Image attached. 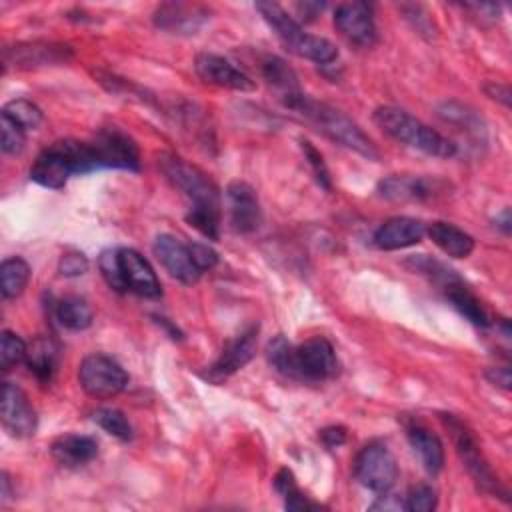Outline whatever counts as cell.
I'll return each instance as SVG.
<instances>
[{
  "label": "cell",
  "mask_w": 512,
  "mask_h": 512,
  "mask_svg": "<svg viewBox=\"0 0 512 512\" xmlns=\"http://www.w3.org/2000/svg\"><path fill=\"white\" fill-rule=\"evenodd\" d=\"M190 252H192V258L202 274L206 270H212L218 264V252L214 248H210L208 244L194 242V244H190Z\"/></svg>",
  "instance_id": "cell-40"
},
{
  "label": "cell",
  "mask_w": 512,
  "mask_h": 512,
  "mask_svg": "<svg viewBox=\"0 0 512 512\" xmlns=\"http://www.w3.org/2000/svg\"><path fill=\"white\" fill-rule=\"evenodd\" d=\"M274 488L284 498L286 510H318V508H322L320 504L312 502L308 496H304L300 492V488L296 486L294 474L288 468L278 470V474L274 476Z\"/></svg>",
  "instance_id": "cell-31"
},
{
  "label": "cell",
  "mask_w": 512,
  "mask_h": 512,
  "mask_svg": "<svg viewBox=\"0 0 512 512\" xmlns=\"http://www.w3.org/2000/svg\"><path fill=\"white\" fill-rule=\"evenodd\" d=\"M320 440L326 448H338L346 442V428L344 426H328L320 430Z\"/></svg>",
  "instance_id": "cell-41"
},
{
  "label": "cell",
  "mask_w": 512,
  "mask_h": 512,
  "mask_svg": "<svg viewBox=\"0 0 512 512\" xmlns=\"http://www.w3.org/2000/svg\"><path fill=\"white\" fill-rule=\"evenodd\" d=\"M484 92H486V96H490L492 100H498L500 104H504V106H510V88H508V84H500V82H496V80H490V82H486L484 86Z\"/></svg>",
  "instance_id": "cell-42"
},
{
  "label": "cell",
  "mask_w": 512,
  "mask_h": 512,
  "mask_svg": "<svg viewBox=\"0 0 512 512\" xmlns=\"http://www.w3.org/2000/svg\"><path fill=\"white\" fill-rule=\"evenodd\" d=\"M210 18V10L200 4L190 2H166L154 12L156 28L170 34H196Z\"/></svg>",
  "instance_id": "cell-19"
},
{
  "label": "cell",
  "mask_w": 512,
  "mask_h": 512,
  "mask_svg": "<svg viewBox=\"0 0 512 512\" xmlns=\"http://www.w3.org/2000/svg\"><path fill=\"white\" fill-rule=\"evenodd\" d=\"M54 316L60 322V326L68 330H86L92 324V308L90 304L80 296H64L58 300L54 308Z\"/></svg>",
  "instance_id": "cell-29"
},
{
  "label": "cell",
  "mask_w": 512,
  "mask_h": 512,
  "mask_svg": "<svg viewBox=\"0 0 512 512\" xmlns=\"http://www.w3.org/2000/svg\"><path fill=\"white\" fill-rule=\"evenodd\" d=\"M26 352H28V346L18 334H14L10 330L2 332V336H0V368L4 372L14 368L16 364L24 362Z\"/></svg>",
  "instance_id": "cell-34"
},
{
  "label": "cell",
  "mask_w": 512,
  "mask_h": 512,
  "mask_svg": "<svg viewBox=\"0 0 512 512\" xmlns=\"http://www.w3.org/2000/svg\"><path fill=\"white\" fill-rule=\"evenodd\" d=\"M486 378L490 384L508 390L510 388V368L508 366H494L486 370Z\"/></svg>",
  "instance_id": "cell-43"
},
{
  "label": "cell",
  "mask_w": 512,
  "mask_h": 512,
  "mask_svg": "<svg viewBox=\"0 0 512 512\" xmlns=\"http://www.w3.org/2000/svg\"><path fill=\"white\" fill-rule=\"evenodd\" d=\"M94 160L96 156L90 142L72 138L56 140L36 156L30 168V180L44 188L60 190L70 176L96 172L98 164Z\"/></svg>",
  "instance_id": "cell-3"
},
{
  "label": "cell",
  "mask_w": 512,
  "mask_h": 512,
  "mask_svg": "<svg viewBox=\"0 0 512 512\" xmlns=\"http://www.w3.org/2000/svg\"><path fill=\"white\" fill-rule=\"evenodd\" d=\"M88 266V258L82 252H66L58 260V270L66 278L82 276L84 272H88Z\"/></svg>",
  "instance_id": "cell-39"
},
{
  "label": "cell",
  "mask_w": 512,
  "mask_h": 512,
  "mask_svg": "<svg viewBox=\"0 0 512 512\" xmlns=\"http://www.w3.org/2000/svg\"><path fill=\"white\" fill-rule=\"evenodd\" d=\"M0 418H2L4 430L12 438H28L36 432V426H38L36 410L30 404L26 392L12 382L2 384Z\"/></svg>",
  "instance_id": "cell-11"
},
{
  "label": "cell",
  "mask_w": 512,
  "mask_h": 512,
  "mask_svg": "<svg viewBox=\"0 0 512 512\" xmlns=\"http://www.w3.org/2000/svg\"><path fill=\"white\" fill-rule=\"evenodd\" d=\"M426 234V224L410 216H394L374 232V246L380 250H402L416 246Z\"/></svg>",
  "instance_id": "cell-22"
},
{
  "label": "cell",
  "mask_w": 512,
  "mask_h": 512,
  "mask_svg": "<svg viewBox=\"0 0 512 512\" xmlns=\"http://www.w3.org/2000/svg\"><path fill=\"white\" fill-rule=\"evenodd\" d=\"M158 166L166 180L190 200L188 216L220 220V192L218 186L194 164H188L180 156L162 154Z\"/></svg>",
  "instance_id": "cell-5"
},
{
  "label": "cell",
  "mask_w": 512,
  "mask_h": 512,
  "mask_svg": "<svg viewBox=\"0 0 512 512\" xmlns=\"http://www.w3.org/2000/svg\"><path fill=\"white\" fill-rule=\"evenodd\" d=\"M354 478L368 490L386 494L398 480V464L384 442L366 444L354 458Z\"/></svg>",
  "instance_id": "cell-8"
},
{
  "label": "cell",
  "mask_w": 512,
  "mask_h": 512,
  "mask_svg": "<svg viewBox=\"0 0 512 512\" xmlns=\"http://www.w3.org/2000/svg\"><path fill=\"white\" fill-rule=\"evenodd\" d=\"M336 30L354 46L370 48L376 42L372 6L366 2H344L334 10Z\"/></svg>",
  "instance_id": "cell-15"
},
{
  "label": "cell",
  "mask_w": 512,
  "mask_h": 512,
  "mask_svg": "<svg viewBox=\"0 0 512 512\" xmlns=\"http://www.w3.org/2000/svg\"><path fill=\"white\" fill-rule=\"evenodd\" d=\"M442 182L438 178L416 174H392L378 182L376 192L392 202H420L440 194Z\"/></svg>",
  "instance_id": "cell-20"
},
{
  "label": "cell",
  "mask_w": 512,
  "mask_h": 512,
  "mask_svg": "<svg viewBox=\"0 0 512 512\" xmlns=\"http://www.w3.org/2000/svg\"><path fill=\"white\" fill-rule=\"evenodd\" d=\"M194 70L200 76V80L218 88H228L236 92H250L256 88L254 80L246 72H242L230 60L214 52H200L194 58Z\"/></svg>",
  "instance_id": "cell-16"
},
{
  "label": "cell",
  "mask_w": 512,
  "mask_h": 512,
  "mask_svg": "<svg viewBox=\"0 0 512 512\" xmlns=\"http://www.w3.org/2000/svg\"><path fill=\"white\" fill-rule=\"evenodd\" d=\"M374 124L398 144L420 150L436 158H452L458 152V144L432 126L424 124L410 112L396 106H380L374 110Z\"/></svg>",
  "instance_id": "cell-4"
},
{
  "label": "cell",
  "mask_w": 512,
  "mask_h": 512,
  "mask_svg": "<svg viewBox=\"0 0 512 512\" xmlns=\"http://www.w3.org/2000/svg\"><path fill=\"white\" fill-rule=\"evenodd\" d=\"M0 484H2V502H6L8 498H10V478H8V474L6 472H2V480H0Z\"/></svg>",
  "instance_id": "cell-46"
},
{
  "label": "cell",
  "mask_w": 512,
  "mask_h": 512,
  "mask_svg": "<svg viewBox=\"0 0 512 512\" xmlns=\"http://www.w3.org/2000/svg\"><path fill=\"white\" fill-rule=\"evenodd\" d=\"M98 268L106 284L116 290V292H126L124 280L120 274V264H118V248L116 250H104L98 258Z\"/></svg>",
  "instance_id": "cell-37"
},
{
  "label": "cell",
  "mask_w": 512,
  "mask_h": 512,
  "mask_svg": "<svg viewBox=\"0 0 512 512\" xmlns=\"http://www.w3.org/2000/svg\"><path fill=\"white\" fill-rule=\"evenodd\" d=\"M260 72L264 76V80L278 92L280 96V102L296 96L300 90V84H298V78H296V72L278 56H266L262 60V66H260Z\"/></svg>",
  "instance_id": "cell-27"
},
{
  "label": "cell",
  "mask_w": 512,
  "mask_h": 512,
  "mask_svg": "<svg viewBox=\"0 0 512 512\" xmlns=\"http://www.w3.org/2000/svg\"><path fill=\"white\" fill-rule=\"evenodd\" d=\"M282 104H284V108L292 110L294 114H298L306 122H310L318 132L328 136L332 142H338L340 146L354 150L356 154H360L368 160L380 158L376 144L364 134V130L354 120H350L344 112L336 110L334 106L318 102V100L306 96L304 92H298L296 96L284 100Z\"/></svg>",
  "instance_id": "cell-2"
},
{
  "label": "cell",
  "mask_w": 512,
  "mask_h": 512,
  "mask_svg": "<svg viewBox=\"0 0 512 512\" xmlns=\"http://www.w3.org/2000/svg\"><path fill=\"white\" fill-rule=\"evenodd\" d=\"M72 60V50L66 44L54 42H20L4 48V68L10 64L14 68L30 70L42 66H58Z\"/></svg>",
  "instance_id": "cell-14"
},
{
  "label": "cell",
  "mask_w": 512,
  "mask_h": 512,
  "mask_svg": "<svg viewBox=\"0 0 512 512\" xmlns=\"http://www.w3.org/2000/svg\"><path fill=\"white\" fill-rule=\"evenodd\" d=\"M266 360L284 378L306 384L332 380L340 372L334 346L324 336H312L300 344L276 336L266 346Z\"/></svg>",
  "instance_id": "cell-1"
},
{
  "label": "cell",
  "mask_w": 512,
  "mask_h": 512,
  "mask_svg": "<svg viewBox=\"0 0 512 512\" xmlns=\"http://www.w3.org/2000/svg\"><path fill=\"white\" fill-rule=\"evenodd\" d=\"M118 264L126 292L156 300L162 296L160 280L150 262L132 248H118Z\"/></svg>",
  "instance_id": "cell-18"
},
{
  "label": "cell",
  "mask_w": 512,
  "mask_h": 512,
  "mask_svg": "<svg viewBox=\"0 0 512 512\" xmlns=\"http://www.w3.org/2000/svg\"><path fill=\"white\" fill-rule=\"evenodd\" d=\"M78 382L88 396L112 398L126 390V370L106 354H90L80 362Z\"/></svg>",
  "instance_id": "cell-9"
},
{
  "label": "cell",
  "mask_w": 512,
  "mask_h": 512,
  "mask_svg": "<svg viewBox=\"0 0 512 512\" xmlns=\"http://www.w3.org/2000/svg\"><path fill=\"white\" fill-rule=\"evenodd\" d=\"M404 430L410 448L418 456L424 470L432 476L440 474L444 468V446L442 440L418 418H406Z\"/></svg>",
  "instance_id": "cell-21"
},
{
  "label": "cell",
  "mask_w": 512,
  "mask_h": 512,
  "mask_svg": "<svg viewBox=\"0 0 512 512\" xmlns=\"http://www.w3.org/2000/svg\"><path fill=\"white\" fill-rule=\"evenodd\" d=\"M494 226L504 234V236H508L510 234V224H512V220H510V208H504L500 214H496V218H494Z\"/></svg>",
  "instance_id": "cell-45"
},
{
  "label": "cell",
  "mask_w": 512,
  "mask_h": 512,
  "mask_svg": "<svg viewBox=\"0 0 512 512\" xmlns=\"http://www.w3.org/2000/svg\"><path fill=\"white\" fill-rule=\"evenodd\" d=\"M98 170L112 168V170H128L138 172L140 170V152L136 142L118 128H102L96 132V136L90 140Z\"/></svg>",
  "instance_id": "cell-10"
},
{
  "label": "cell",
  "mask_w": 512,
  "mask_h": 512,
  "mask_svg": "<svg viewBox=\"0 0 512 512\" xmlns=\"http://www.w3.org/2000/svg\"><path fill=\"white\" fill-rule=\"evenodd\" d=\"M50 454L64 468H80L98 456V442L84 434H62L52 442Z\"/></svg>",
  "instance_id": "cell-23"
},
{
  "label": "cell",
  "mask_w": 512,
  "mask_h": 512,
  "mask_svg": "<svg viewBox=\"0 0 512 512\" xmlns=\"http://www.w3.org/2000/svg\"><path fill=\"white\" fill-rule=\"evenodd\" d=\"M226 206L230 224L238 234H250L262 224V208L256 190L242 182L234 180L226 186Z\"/></svg>",
  "instance_id": "cell-17"
},
{
  "label": "cell",
  "mask_w": 512,
  "mask_h": 512,
  "mask_svg": "<svg viewBox=\"0 0 512 512\" xmlns=\"http://www.w3.org/2000/svg\"><path fill=\"white\" fill-rule=\"evenodd\" d=\"M438 116L448 122L450 126H454L456 130L464 132L466 136H474L478 138L480 142L486 140V126L482 122V118L472 110L468 108L466 104H460V102H442L438 106Z\"/></svg>",
  "instance_id": "cell-26"
},
{
  "label": "cell",
  "mask_w": 512,
  "mask_h": 512,
  "mask_svg": "<svg viewBox=\"0 0 512 512\" xmlns=\"http://www.w3.org/2000/svg\"><path fill=\"white\" fill-rule=\"evenodd\" d=\"M326 4H320V2H302V4H296V10L300 12V18L304 22H312L322 10H324Z\"/></svg>",
  "instance_id": "cell-44"
},
{
  "label": "cell",
  "mask_w": 512,
  "mask_h": 512,
  "mask_svg": "<svg viewBox=\"0 0 512 512\" xmlns=\"http://www.w3.org/2000/svg\"><path fill=\"white\" fill-rule=\"evenodd\" d=\"M26 130L10 116L0 112V148L4 154H20L24 150Z\"/></svg>",
  "instance_id": "cell-35"
},
{
  "label": "cell",
  "mask_w": 512,
  "mask_h": 512,
  "mask_svg": "<svg viewBox=\"0 0 512 512\" xmlns=\"http://www.w3.org/2000/svg\"><path fill=\"white\" fill-rule=\"evenodd\" d=\"M26 366L28 370L40 380V382H50L56 366H58V350L48 338H38L28 346L26 352Z\"/></svg>",
  "instance_id": "cell-28"
},
{
  "label": "cell",
  "mask_w": 512,
  "mask_h": 512,
  "mask_svg": "<svg viewBox=\"0 0 512 512\" xmlns=\"http://www.w3.org/2000/svg\"><path fill=\"white\" fill-rule=\"evenodd\" d=\"M256 10L264 22L274 30L278 40L296 56L312 60L316 64H332L338 58V48L324 36L308 34L300 22H296L276 2H256Z\"/></svg>",
  "instance_id": "cell-6"
},
{
  "label": "cell",
  "mask_w": 512,
  "mask_h": 512,
  "mask_svg": "<svg viewBox=\"0 0 512 512\" xmlns=\"http://www.w3.org/2000/svg\"><path fill=\"white\" fill-rule=\"evenodd\" d=\"M92 420L110 436H114L120 442H128L132 440L134 432H132V424L128 422V418L116 410V408H98L92 414Z\"/></svg>",
  "instance_id": "cell-32"
},
{
  "label": "cell",
  "mask_w": 512,
  "mask_h": 512,
  "mask_svg": "<svg viewBox=\"0 0 512 512\" xmlns=\"http://www.w3.org/2000/svg\"><path fill=\"white\" fill-rule=\"evenodd\" d=\"M152 250H154L156 258L160 260V264L166 268V272L172 278H176L178 282L192 286L200 280L202 272L192 258L190 244H184L182 240H178L172 234H158L154 238Z\"/></svg>",
  "instance_id": "cell-12"
},
{
  "label": "cell",
  "mask_w": 512,
  "mask_h": 512,
  "mask_svg": "<svg viewBox=\"0 0 512 512\" xmlns=\"http://www.w3.org/2000/svg\"><path fill=\"white\" fill-rule=\"evenodd\" d=\"M258 324L242 330L238 336H234L220 352V356L216 358V362L208 368V372L204 374V378H208L210 382H222L228 376H232L234 372H238L240 368H244L256 354L258 348Z\"/></svg>",
  "instance_id": "cell-13"
},
{
  "label": "cell",
  "mask_w": 512,
  "mask_h": 512,
  "mask_svg": "<svg viewBox=\"0 0 512 512\" xmlns=\"http://www.w3.org/2000/svg\"><path fill=\"white\" fill-rule=\"evenodd\" d=\"M2 114L10 116L24 130H36L42 124V120H44L42 110L34 102H30L26 98H16V100L6 102L4 108H2Z\"/></svg>",
  "instance_id": "cell-33"
},
{
  "label": "cell",
  "mask_w": 512,
  "mask_h": 512,
  "mask_svg": "<svg viewBox=\"0 0 512 512\" xmlns=\"http://www.w3.org/2000/svg\"><path fill=\"white\" fill-rule=\"evenodd\" d=\"M438 506V496L436 490L428 484H416L408 490L404 496L402 508L408 512H430Z\"/></svg>",
  "instance_id": "cell-36"
},
{
  "label": "cell",
  "mask_w": 512,
  "mask_h": 512,
  "mask_svg": "<svg viewBox=\"0 0 512 512\" xmlns=\"http://www.w3.org/2000/svg\"><path fill=\"white\" fill-rule=\"evenodd\" d=\"M426 234L450 258H468L474 250V238L450 222H432Z\"/></svg>",
  "instance_id": "cell-24"
},
{
  "label": "cell",
  "mask_w": 512,
  "mask_h": 512,
  "mask_svg": "<svg viewBox=\"0 0 512 512\" xmlns=\"http://www.w3.org/2000/svg\"><path fill=\"white\" fill-rule=\"evenodd\" d=\"M442 288H444V294H446L448 302L452 304V308L460 316H464L470 324H474L478 328L490 326V316H488L486 308L482 306V302L470 292V288L460 278L448 282Z\"/></svg>",
  "instance_id": "cell-25"
},
{
  "label": "cell",
  "mask_w": 512,
  "mask_h": 512,
  "mask_svg": "<svg viewBox=\"0 0 512 512\" xmlns=\"http://www.w3.org/2000/svg\"><path fill=\"white\" fill-rule=\"evenodd\" d=\"M30 280V266L20 256L2 260L0 266V292L6 300L18 298Z\"/></svg>",
  "instance_id": "cell-30"
},
{
  "label": "cell",
  "mask_w": 512,
  "mask_h": 512,
  "mask_svg": "<svg viewBox=\"0 0 512 512\" xmlns=\"http://www.w3.org/2000/svg\"><path fill=\"white\" fill-rule=\"evenodd\" d=\"M442 422H444V426L448 428V432L452 436V442L456 446V454L460 456L464 468L468 470V474L474 480V484L478 486V490L508 502V492L502 488L500 480L496 478L490 464L482 456V452L478 448V442L474 440L470 430L452 414H442Z\"/></svg>",
  "instance_id": "cell-7"
},
{
  "label": "cell",
  "mask_w": 512,
  "mask_h": 512,
  "mask_svg": "<svg viewBox=\"0 0 512 512\" xmlns=\"http://www.w3.org/2000/svg\"><path fill=\"white\" fill-rule=\"evenodd\" d=\"M300 148L304 152V158L308 162V166L312 168V174L316 178V182L324 188V190H330L332 188V180H330V172L326 168V162L322 158V154L304 138H300Z\"/></svg>",
  "instance_id": "cell-38"
}]
</instances>
